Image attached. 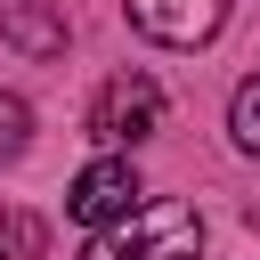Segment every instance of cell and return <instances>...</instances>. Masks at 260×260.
Listing matches in <instances>:
<instances>
[{
	"instance_id": "6",
	"label": "cell",
	"mask_w": 260,
	"mask_h": 260,
	"mask_svg": "<svg viewBox=\"0 0 260 260\" xmlns=\"http://www.w3.org/2000/svg\"><path fill=\"white\" fill-rule=\"evenodd\" d=\"M41 252H49V228H41L32 211L0 203V260H41Z\"/></svg>"
},
{
	"instance_id": "8",
	"label": "cell",
	"mask_w": 260,
	"mask_h": 260,
	"mask_svg": "<svg viewBox=\"0 0 260 260\" xmlns=\"http://www.w3.org/2000/svg\"><path fill=\"white\" fill-rule=\"evenodd\" d=\"M228 138H236L244 154H260V73L236 89V106H228Z\"/></svg>"
},
{
	"instance_id": "3",
	"label": "cell",
	"mask_w": 260,
	"mask_h": 260,
	"mask_svg": "<svg viewBox=\"0 0 260 260\" xmlns=\"http://www.w3.org/2000/svg\"><path fill=\"white\" fill-rule=\"evenodd\" d=\"M130 24L162 49H203L219 24H228V0H122Z\"/></svg>"
},
{
	"instance_id": "5",
	"label": "cell",
	"mask_w": 260,
	"mask_h": 260,
	"mask_svg": "<svg viewBox=\"0 0 260 260\" xmlns=\"http://www.w3.org/2000/svg\"><path fill=\"white\" fill-rule=\"evenodd\" d=\"M0 41L24 57H65V0H0Z\"/></svg>"
},
{
	"instance_id": "4",
	"label": "cell",
	"mask_w": 260,
	"mask_h": 260,
	"mask_svg": "<svg viewBox=\"0 0 260 260\" xmlns=\"http://www.w3.org/2000/svg\"><path fill=\"white\" fill-rule=\"evenodd\" d=\"M138 203V171H130V154H106V162H89L81 179H73V195H65V211L81 219V228H106V219H122Z\"/></svg>"
},
{
	"instance_id": "2",
	"label": "cell",
	"mask_w": 260,
	"mask_h": 260,
	"mask_svg": "<svg viewBox=\"0 0 260 260\" xmlns=\"http://www.w3.org/2000/svg\"><path fill=\"white\" fill-rule=\"evenodd\" d=\"M154 130H162V81H154V73H114V81H98V98H89V138L138 146V138H154Z\"/></svg>"
},
{
	"instance_id": "1",
	"label": "cell",
	"mask_w": 260,
	"mask_h": 260,
	"mask_svg": "<svg viewBox=\"0 0 260 260\" xmlns=\"http://www.w3.org/2000/svg\"><path fill=\"white\" fill-rule=\"evenodd\" d=\"M195 252H203V219H195V203L154 195V203H130L122 219H106V228L89 236L81 260H195Z\"/></svg>"
},
{
	"instance_id": "7",
	"label": "cell",
	"mask_w": 260,
	"mask_h": 260,
	"mask_svg": "<svg viewBox=\"0 0 260 260\" xmlns=\"http://www.w3.org/2000/svg\"><path fill=\"white\" fill-rule=\"evenodd\" d=\"M24 146H32V106L0 89V162H24Z\"/></svg>"
}]
</instances>
